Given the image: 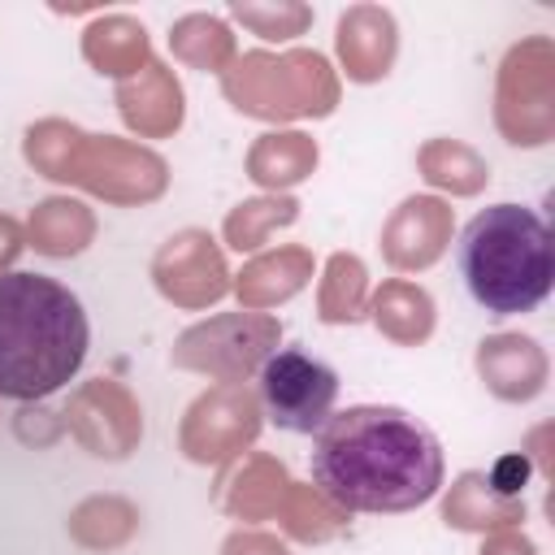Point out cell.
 <instances>
[{
	"label": "cell",
	"instance_id": "6da1fadb",
	"mask_svg": "<svg viewBox=\"0 0 555 555\" xmlns=\"http://www.w3.org/2000/svg\"><path fill=\"white\" fill-rule=\"evenodd\" d=\"M312 481L347 512H412L442 486V447L403 408H343L317 429Z\"/></svg>",
	"mask_w": 555,
	"mask_h": 555
},
{
	"label": "cell",
	"instance_id": "277c9868",
	"mask_svg": "<svg viewBox=\"0 0 555 555\" xmlns=\"http://www.w3.org/2000/svg\"><path fill=\"white\" fill-rule=\"evenodd\" d=\"M256 390L269 425L286 434H317L338 403V373L299 347H282L264 356Z\"/></svg>",
	"mask_w": 555,
	"mask_h": 555
},
{
	"label": "cell",
	"instance_id": "7a4b0ae2",
	"mask_svg": "<svg viewBox=\"0 0 555 555\" xmlns=\"http://www.w3.org/2000/svg\"><path fill=\"white\" fill-rule=\"evenodd\" d=\"M91 325L69 286L43 273L0 278V395L43 399L87 360Z\"/></svg>",
	"mask_w": 555,
	"mask_h": 555
},
{
	"label": "cell",
	"instance_id": "3957f363",
	"mask_svg": "<svg viewBox=\"0 0 555 555\" xmlns=\"http://www.w3.org/2000/svg\"><path fill=\"white\" fill-rule=\"evenodd\" d=\"M455 264L477 308L494 317L533 312L555 278L551 230L525 204H490L460 230Z\"/></svg>",
	"mask_w": 555,
	"mask_h": 555
}]
</instances>
